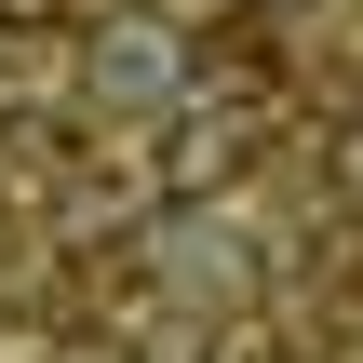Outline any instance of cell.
Segmentation results:
<instances>
[{"label":"cell","instance_id":"6da1fadb","mask_svg":"<svg viewBox=\"0 0 363 363\" xmlns=\"http://www.w3.org/2000/svg\"><path fill=\"white\" fill-rule=\"evenodd\" d=\"M0 13H13V27H54V0H0Z\"/></svg>","mask_w":363,"mask_h":363}]
</instances>
